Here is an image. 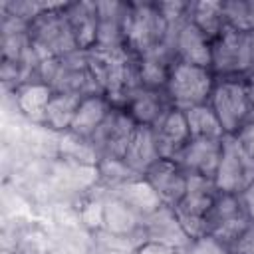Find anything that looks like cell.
Returning a JSON list of instances; mask_svg holds the SVG:
<instances>
[{"mask_svg": "<svg viewBox=\"0 0 254 254\" xmlns=\"http://www.w3.org/2000/svg\"><path fill=\"white\" fill-rule=\"evenodd\" d=\"M85 52L99 93L105 95L113 107H125L133 91L141 87L139 56L133 54L129 48H121V50L89 48Z\"/></svg>", "mask_w": 254, "mask_h": 254, "instance_id": "6da1fadb", "label": "cell"}, {"mask_svg": "<svg viewBox=\"0 0 254 254\" xmlns=\"http://www.w3.org/2000/svg\"><path fill=\"white\" fill-rule=\"evenodd\" d=\"M30 42L42 60L67 56L79 52L77 40L65 16V2H56L50 10L42 12L28 26Z\"/></svg>", "mask_w": 254, "mask_h": 254, "instance_id": "7a4b0ae2", "label": "cell"}, {"mask_svg": "<svg viewBox=\"0 0 254 254\" xmlns=\"http://www.w3.org/2000/svg\"><path fill=\"white\" fill-rule=\"evenodd\" d=\"M40 79L58 93H71L79 97L99 93L87 64L85 50L44 60L40 65Z\"/></svg>", "mask_w": 254, "mask_h": 254, "instance_id": "3957f363", "label": "cell"}, {"mask_svg": "<svg viewBox=\"0 0 254 254\" xmlns=\"http://www.w3.org/2000/svg\"><path fill=\"white\" fill-rule=\"evenodd\" d=\"M214 81H216V75L212 73V69L177 60L171 65L165 91L173 107L187 111V109L208 103Z\"/></svg>", "mask_w": 254, "mask_h": 254, "instance_id": "277c9868", "label": "cell"}, {"mask_svg": "<svg viewBox=\"0 0 254 254\" xmlns=\"http://www.w3.org/2000/svg\"><path fill=\"white\" fill-rule=\"evenodd\" d=\"M254 67V32L224 28L212 42L210 69L216 77H242Z\"/></svg>", "mask_w": 254, "mask_h": 254, "instance_id": "5b68a950", "label": "cell"}, {"mask_svg": "<svg viewBox=\"0 0 254 254\" xmlns=\"http://www.w3.org/2000/svg\"><path fill=\"white\" fill-rule=\"evenodd\" d=\"M218 192L212 179L189 175L187 192L173 210L190 240L206 236V214Z\"/></svg>", "mask_w": 254, "mask_h": 254, "instance_id": "8992f818", "label": "cell"}, {"mask_svg": "<svg viewBox=\"0 0 254 254\" xmlns=\"http://www.w3.org/2000/svg\"><path fill=\"white\" fill-rule=\"evenodd\" d=\"M208 105L226 135H234L248 119L252 101L242 77H216Z\"/></svg>", "mask_w": 254, "mask_h": 254, "instance_id": "52a82bcc", "label": "cell"}, {"mask_svg": "<svg viewBox=\"0 0 254 254\" xmlns=\"http://www.w3.org/2000/svg\"><path fill=\"white\" fill-rule=\"evenodd\" d=\"M127 48L143 56L165 44L167 24L157 2H129L127 14Z\"/></svg>", "mask_w": 254, "mask_h": 254, "instance_id": "ba28073f", "label": "cell"}, {"mask_svg": "<svg viewBox=\"0 0 254 254\" xmlns=\"http://www.w3.org/2000/svg\"><path fill=\"white\" fill-rule=\"evenodd\" d=\"M137 129V123L123 107H111L105 121L85 143L97 161L103 159H121L129 147V141Z\"/></svg>", "mask_w": 254, "mask_h": 254, "instance_id": "9c48e42d", "label": "cell"}, {"mask_svg": "<svg viewBox=\"0 0 254 254\" xmlns=\"http://www.w3.org/2000/svg\"><path fill=\"white\" fill-rule=\"evenodd\" d=\"M212 181L220 192L228 194H240L254 183V159L242 151L232 135L222 139V155Z\"/></svg>", "mask_w": 254, "mask_h": 254, "instance_id": "30bf717a", "label": "cell"}, {"mask_svg": "<svg viewBox=\"0 0 254 254\" xmlns=\"http://www.w3.org/2000/svg\"><path fill=\"white\" fill-rule=\"evenodd\" d=\"M252 222L248 220L238 194H228V192H218L208 214H206V234L230 248L242 232L250 226Z\"/></svg>", "mask_w": 254, "mask_h": 254, "instance_id": "8fae6325", "label": "cell"}, {"mask_svg": "<svg viewBox=\"0 0 254 254\" xmlns=\"http://www.w3.org/2000/svg\"><path fill=\"white\" fill-rule=\"evenodd\" d=\"M222 139L190 137V141L175 155L173 161L187 175L214 179V173H216V167H218V161L222 155Z\"/></svg>", "mask_w": 254, "mask_h": 254, "instance_id": "7c38bea8", "label": "cell"}, {"mask_svg": "<svg viewBox=\"0 0 254 254\" xmlns=\"http://www.w3.org/2000/svg\"><path fill=\"white\" fill-rule=\"evenodd\" d=\"M127 14L129 2H97V34L95 46L101 50H121L127 48Z\"/></svg>", "mask_w": 254, "mask_h": 254, "instance_id": "4fadbf2b", "label": "cell"}, {"mask_svg": "<svg viewBox=\"0 0 254 254\" xmlns=\"http://www.w3.org/2000/svg\"><path fill=\"white\" fill-rule=\"evenodd\" d=\"M143 179L155 190L159 200L165 206H171V208H175L181 202V198L185 196V192H187L189 175L173 159H159L143 175Z\"/></svg>", "mask_w": 254, "mask_h": 254, "instance_id": "5bb4252c", "label": "cell"}, {"mask_svg": "<svg viewBox=\"0 0 254 254\" xmlns=\"http://www.w3.org/2000/svg\"><path fill=\"white\" fill-rule=\"evenodd\" d=\"M141 238H143V242H155V244H163V246H169L175 250H185L190 242V238L183 230L175 210L165 204L159 206L147 218H143Z\"/></svg>", "mask_w": 254, "mask_h": 254, "instance_id": "9a60e30c", "label": "cell"}, {"mask_svg": "<svg viewBox=\"0 0 254 254\" xmlns=\"http://www.w3.org/2000/svg\"><path fill=\"white\" fill-rule=\"evenodd\" d=\"M167 48L173 50L175 58L185 64L200 65L210 69V58H212V40L204 36L190 18L167 40Z\"/></svg>", "mask_w": 254, "mask_h": 254, "instance_id": "2e32d148", "label": "cell"}, {"mask_svg": "<svg viewBox=\"0 0 254 254\" xmlns=\"http://www.w3.org/2000/svg\"><path fill=\"white\" fill-rule=\"evenodd\" d=\"M123 109L131 115V119L137 125L153 127L167 111L173 109V103L165 89H153L141 85L139 89L133 91V95L127 99Z\"/></svg>", "mask_w": 254, "mask_h": 254, "instance_id": "e0dca14e", "label": "cell"}, {"mask_svg": "<svg viewBox=\"0 0 254 254\" xmlns=\"http://www.w3.org/2000/svg\"><path fill=\"white\" fill-rule=\"evenodd\" d=\"M153 133L159 145V153L163 159H175V155L190 141V131L187 125L185 111L173 107L167 111L155 125Z\"/></svg>", "mask_w": 254, "mask_h": 254, "instance_id": "ac0fdd59", "label": "cell"}, {"mask_svg": "<svg viewBox=\"0 0 254 254\" xmlns=\"http://www.w3.org/2000/svg\"><path fill=\"white\" fill-rule=\"evenodd\" d=\"M111 107H113L111 101L101 93L83 97L79 107H77V111H75V117H73L71 127H69L67 133L71 137H75L77 141L87 143L91 139V135L99 129V125L105 121V117L109 115Z\"/></svg>", "mask_w": 254, "mask_h": 254, "instance_id": "d6986e66", "label": "cell"}, {"mask_svg": "<svg viewBox=\"0 0 254 254\" xmlns=\"http://www.w3.org/2000/svg\"><path fill=\"white\" fill-rule=\"evenodd\" d=\"M141 222L143 218L135 214L115 194H109L105 200H101V226L109 236L115 238H131L133 234L141 236Z\"/></svg>", "mask_w": 254, "mask_h": 254, "instance_id": "ffe728a7", "label": "cell"}, {"mask_svg": "<svg viewBox=\"0 0 254 254\" xmlns=\"http://www.w3.org/2000/svg\"><path fill=\"white\" fill-rule=\"evenodd\" d=\"M159 159H163V157L159 153V145H157L153 127L137 125V129L129 141V147L123 155V163L137 177H143Z\"/></svg>", "mask_w": 254, "mask_h": 254, "instance_id": "44dd1931", "label": "cell"}, {"mask_svg": "<svg viewBox=\"0 0 254 254\" xmlns=\"http://www.w3.org/2000/svg\"><path fill=\"white\" fill-rule=\"evenodd\" d=\"M65 16L69 20L79 50L93 48L97 34V2H65Z\"/></svg>", "mask_w": 254, "mask_h": 254, "instance_id": "7402d4cb", "label": "cell"}, {"mask_svg": "<svg viewBox=\"0 0 254 254\" xmlns=\"http://www.w3.org/2000/svg\"><path fill=\"white\" fill-rule=\"evenodd\" d=\"M177 62L175 54L171 48H167L165 44L139 56V77H141V85L145 87H153V89H165L167 79H169V71L171 65Z\"/></svg>", "mask_w": 254, "mask_h": 254, "instance_id": "603a6c76", "label": "cell"}, {"mask_svg": "<svg viewBox=\"0 0 254 254\" xmlns=\"http://www.w3.org/2000/svg\"><path fill=\"white\" fill-rule=\"evenodd\" d=\"M111 194H115L117 198H121L141 218H147L159 206H163V202L159 200V196L155 194V190L149 187V183L143 177L133 179V181L117 187L115 190H111Z\"/></svg>", "mask_w": 254, "mask_h": 254, "instance_id": "cb8c5ba5", "label": "cell"}, {"mask_svg": "<svg viewBox=\"0 0 254 254\" xmlns=\"http://www.w3.org/2000/svg\"><path fill=\"white\" fill-rule=\"evenodd\" d=\"M81 99L83 97H79V95L54 91L46 109H44V117H42L40 125H44L52 131H69Z\"/></svg>", "mask_w": 254, "mask_h": 254, "instance_id": "d4e9b609", "label": "cell"}, {"mask_svg": "<svg viewBox=\"0 0 254 254\" xmlns=\"http://www.w3.org/2000/svg\"><path fill=\"white\" fill-rule=\"evenodd\" d=\"M52 93H54V89L48 83H44L42 79L26 81L20 87H16V103L26 117H30L36 123H42L44 109H46Z\"/></svg>", "mask_w": 254, "mask_h": 254, "instance_id": "484cf974", "label": "cell"}, {"mask_svg": "<svg viewBox=\"0 0 254 254\" xmlns=\"http://www.w3.org/2000/svg\"><path fill=\"white\" fill-rule=\"evenodd\" d=\"M190 22L212 42L222 34L226 28L224 24V12H222V2H210V0H200V2H190Z\"/></svg>", "mask_w": 254, "mask_h": 254, "instance_id": "4316f807", "label": "cell"}, {"mask_svg": "<svg viewBox=\"0 0 254 254\" xmlns=\"http://www.w3.org/2000/svg\"><path fill=\"white\" fill-rule=\"evenodd\" d=\"M187 117V125L190 131V137H206V139H222L226 133L216 117V113L212 111V107L208 103L187 109L185 111Z\"/></svg>", "mask_w": 254, "mask_h": 254, "instance_id": "83f0119b", "label": "cell"}, {"mask_svg": "<svg viewBox=\"0 0 254 254\" xmlns=\"http://www.w3.org/2000/svg\"><path fill=\"white\" fill-rule=\"evenodd\" d=\"M224 24L236 32H254V0H224Z\"/></svg>", "mask_w": 254, "mask_h": 254, "instance_id": "f1b7e54d", "label": "cell"}, {"mask_svg": "<svg viewBox=\"0 0 254 254\" xmlns=\"http://www.w3.org/2000/svg\"><path fill=\"white\" fill-rule=\"evenodd\" d=\"M181 254H230L228 248L224 244H220L218 240H214L212 236H200L189 242V246L185 250H181Z\"/></svg>", "mask_w": 254, "mask_h": 254, "instance_id": "f546056e", "label": "cell"}, {"mask_svg": "<svg viewBox=\"0 0 254 254\" xmlns=\"http://www.w3.org/2000/svg\"><path fill=\"white\" fill-rule=\"evenodd\" d=\"M232 137L242 147V151L254 159V123H244Z\"/></svg>", "mask_w": 254, "mask_h": 254, "instance_id": "4dcf8cb0", "label": "cell"}, {"mask_svg": "<svg viewBox=\"0 0 254 254\" xmlns=\"http://www.w3.org/2000/svg\"><path fill=\"white\" fill-rule=\"evenodd\" d=\"M230 254H254V224H250L242 236L228 248Z\"/></svg>", "mask_w": 254, "mask_h": 254, "instance_id": "1f68e13d", "label": "cell"}, {"mask_svg": "<svg viewBox=\"0 0 254 254\" xmlns=\"http://www.w3.org/2000/svg\"><path fill=\"white\" fill-rule=\"evenodd\" d=\"M135 254H181V250L163 246V244H155V242H141L135 250Z\"/></svg>", "mask_w": 254, "mask_h": 254, "instance_id": "d6a6232c", "label": "cell"}, {"mask_svg": "<svg viewBox=\"0 0 254 254\" xmlns=\"http://www.w3.org/2000/svg\"><path fill=\"white\" fill-rule=\"evenodd\" d=\"M238 198H240V204H242V208H244L248 220L254 224V183H252L246 190H242V192L238 194Z\"/></svg>", "mask_w": 254, "mask_h": 254, "instance_id": "836d02e7", "label": "cell"}, {"mask_svg": "<svg viewBox=\"0 0 254 254\" xmlns=\"http://www.w3.org/2000/svg\"><path fill=\"white\" fill-rule=\"evenodd\" d=\"M242 79H244V83H246V89H248L250 101H252V105H254V67H252L248 73H244V75H242Z\"/></svg>", "mask_w": 254, "mask_h": 254, "instance_id": "e575fe53", "label": "cell"}, {"mask_svg": "<svg viewBox=\"0 0 254 254\" xmlns=\"http://www.w3.org/2000/svg\"><path fill=\"white\" fill-rule=\"evenodd\" d=\"M246 123H254V105L250 107V113H248V119H246Z\"/></svg>", "mask_w": 254, "mask_h": 254, "instance_id": "d590c367", "label": "cell"}]
</instances>
